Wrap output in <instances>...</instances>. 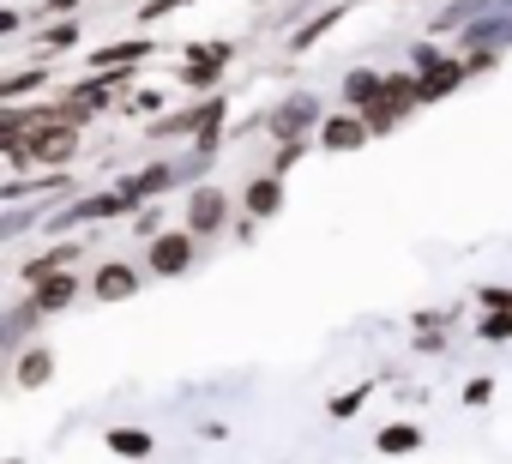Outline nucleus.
<instances>
[{"instance_id": "1", "label": "nucleus", "mask_w": 512, "mask_h": 464, "mask_svg": "<svg viewBox=\"0 0 512 464\" xmlns=\"http://www.w3.org/2000/svg\"><path fill=\"white\" fill-rule=\"evenodd\" d=\"M79 151V127L73 121H61L55 109L31 127V139H25V157H37V163H67Z\"/></svg>"}, {"instance_id": "2", "label": "nucleus", "mask_w": 512, "mask_h": 464, "mask_svg": "<svg viewBox=\"0 0 512 464\" xmlns=\"http://www.w3.org/2000/svg\"><path fill=\"white\" fill-rule=\"evenodd\" d=\"M145 266H151L157 278H181V272L193 266V229H169V236H157L151 254H145Z\"/></svg>"}, {"instance_id": "3", "label": "nucleus", "mask_w": 512, "mask_h": 464, "mask_svg": "<svg viewBox=\"0 0 512 464\" xmlns=\"http://www.w3.org/2000/svg\"><path fill=\"white\" fill-rule=\"evenodd\" d=\"M223 217H229L223 187H193V199H187V229H193V236H217Z\"/></svg>"}, {"instance_id": "4", "label": "nucleus", "mask_w": 512, "mask_h": 464, "mask_svg": "<svg viewBox=\"0 0 512 464\" xmlns=\"http://www.w3.org/2000/svg\"><path fill=\"white\" fill-rule=\"evenodd\" d=\"M91 290H97V302H127V296L139 290V272H133V266H121V260H109V266H97Z\"/></svg>"}, {"instance_id": "5", "label": "nucleus", "mask_w": 512, "mask_h": 464, "mask_svg": "<svg viewBox=\"0 0 512 464\" xmlns=\"http://www.w3.org/2000/svg\"><path fill=\"white\" fill-rule=\"evenodd\" d=\"M464 43H470V55H488V49L512 43V13H482V19L464 31Z\"/></svg>"}, {"instance_id": "6", "label": "nucleus", "mask_w": 512, "mask_h": 464, "mask_svg": "<svg viewBox=\"0 0 512 464\" xmlns=\"http://www.w3.org/2000/svg\"><path fill=\"white\" fill-rule=\"evenodd\" d=\"M464 67H470V61H440V67H428V73L416 79V103H440V97H452V85L464 79Z\"/></svg>"}, {"instance_id": "7", "label": "nucleus", "mask_w": 512, "mask_h": 464, "mask_svg": "<svg viewBox=\"0 0 512 464\" xmlns=\"http://www.w3.org/2000/svg\"><path fill=\"white\" fill-rule=\"evenodd\" d=\"M368 139V121H356V115H332V121H320V145L326 151H356Z\"/></svg>"}, {"instance_id": "8", "label": "nucleus", "mask_w": 512, "mask_h": 464, "mask_svg": "<svg viewBox=\"0 0 512 464\" xmlns=\"http://www.w3.org/2000/svg\"><path fill=\"white\" fill-rule=\"evenodd\" d=\"M169 181H175V169H169V163H151V169H133V175L121 181V193H127V205H139V199H157Z\"/></svg>"}, {"instance_id": "9", "label": "nucleus", "mask_w": 512, "mask_h": 464, "mask_svg": "<svg viewBox=\"0 0 512 464\" xmlns=\"http://www.w3.org/2000/svg\"><path fill=\"white\" fill-rule=\"evenodd\" d=\"M73 296H79V278H67V272H49V278H37V290H31V302H37L43 314H61Z\"/></svg>"}, {"instance_id": "10", "label": "nucleus", "mask_w": 512, "mask_h": 464, "mask_svg": "<svg viewBox=\"0 0 512 464\" xmlns=\"http://www.w3.org/2000/svg\"><path fill=\"white\" fill-rule=\"evenodd\" d=\"M314 115H320V103H314V97L302 91V97H290V103H284V109L272 115V127H278V139H296V133H302V127H308Z\"/></svg>"}, {"instance_id": "11", "label": "nucleus", "mask_w": 512, "mask_h": 464, "mask_svg": "<svg viewBox=\"0 0 512 464\" xmlns=\"http://www.w3.org/2000/svg\"><path fill=\"white\" fill-rule=\"evenodd\" d=\"M278 205H284V181L278 175H260L247 187V217H278Z\"/></svg>"}, {"instance_id": "12", "label": "nucleus", "mask_w": 512, "mask_h": 464, "mask_svg": "<svg viewBox=\"0 0 512 464\" xmlns=\"http://www.w3.org/2000/svg\"><path fill=\"white\" fill-rule=\"evenodd\" d=\"M374 97H386V79H380V73H368V67H356V73L344 79V103H356V109H368Z\"/></svg>"}, {"instance_id": "13", "label": "nucleus", "mask_w": 512, "mask_h": 464, "mask_svg": "<svg viewBox=\"0 0 512 464\" xmlns=\"http://www.w3.org/2000/svg\"><path fill=\"white\" fill-rule=\"evenodd\" d=\"M223 61H229V49H199V55L187 49V79H193V85H211Z\"/></svg>"}, {"instance_id": "14", "label": "nucleus", "mask_w": 512, "mask_h": 464, "mask_svg": "<svg viewBox=\"0 0 512 464\" xmlns=\"http://www.w3.org/2000/svg\"><path fill=\"white\" fill-rule=\"evenodd\" d=\"M49 374H55V356H49V350H43V344H37V350H25V356H19V386H43V380H49Z\"/></svg>"}, {"instance_id": "15", "label": "nucleus", "mask_w": 512, "mask_h": 464, "mask_svg": "<svg viewBox=\"0 0 512 464\" xmlns=\"http://www.w3.org/2000/svg\"><path fill=\"white\" fill-rule=\"evenodd\" d=\"M109 452H121V458H151V434H145V428H109Z\"/></svg>"}, {"instance_id": "16", "label": "nucleus", "mask_w": 512, "mask_h": 464, "mask_svg": "<svg viewBox=\"0 0 512 464\" xmlns=\"http://www.w3.org/2000/svg\"><path fill=\"white\" fill-rule=\"evenodd\" d=\"M422 446V428L416 422H392V428H380V452H416Z\"/></svg>"}, {"instance_id": "17", "label": "nucleus", "mask_w": 512, "mask_h": 464, "mask_svg": "<svg viewBox=\"0 0 512 464\" xmlns=\"http://www.w3.org/2000/svg\"><path fill=\"white\" fill-rule=\"evenodd\" d=\"M139 55H151V43H115V49H97V55H91V67H103V73H109V67L139 61Z\"/></svg>"}, {"instance_id": "18", "label": "nucleus", "mask_w": 512, "mask_h": 464, "mask_svg": "<svg viewBox=\"0 0 512 464\" xmlns=\"http://www.w3.org/2000/svg\"><path fill=\"white\" fill-rule=\"evenodd\" d=\"M37 314H43L37 302H19V308L7 314V350H19V344H25V332H31V320H37Z\"/></svg>"}, {"instance_id": "19", "label": "nucleus", "mask_w": 512, "mask_h": 464, "mask_svg": "<svg viewBox=\"0 0 512 464\" xmlns=\"http://www.w3.org/2000/svg\"><path fill=\"white\" fill-rule=\"evenodd\" d=\"M332 25H338V7H326L308 31H296V37H290V49H314V37H320V31H332Z\"/></svg>"}, {"instance_id": "20", "label": "nucleus", "mask_w": 512, "mask_h": 464, "mask_svg": "<svg viewBox=\"0 0 512 464\" xmlns=\"http://www.w3.org/2000/svg\"><path fill=\"white\" fill-rule=\"evenodd\" d=\"M79 43V25H49L43 31V55H61V49H73Z\"/></svg>"}, {"instance_id": "21", "label": "nucleus", "mask_w": 512, "mask_h": 464, "mask_svg": "<svg viewBox=\"0 0 512 464\" xmlns=\"http://www.w3.org/2000/svg\"><path fill=\"white\" fill-rule=\"evenodd\" d=\"M482 338H488V344H506V338H512V314H488V320H482Z\"/></svg>"}, {"instance_id": "22", "label": "nucleus", "mask_w": 512, "mask_h": 464, "mask_svg": "<svg viewBox=\"0 0 512 464\" xmlns=\"http://www.w3.org/2000/svg\"><path fill=\"white\" fill-rule=\"evenodd\" d=\"M175 7H187V0H151V7H145V19H163V13H175Z\"/></svg>"}, {"instance_id": "23", "label": "nucleus", "mask_w": 512, "mask_h": 464, "mask_svg": "<svg viewBox=\"0 0 512 464\" xmlns=\"http://www.w3.org/2000/svg\"><path fill=\"white\" fill-rule=\"evenodd\" d=\"M79 0H43V13H73Z\"/></svg>"}]
</instances>
